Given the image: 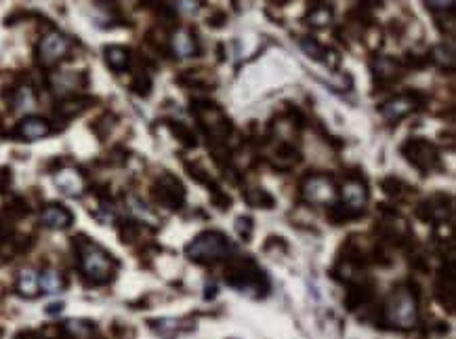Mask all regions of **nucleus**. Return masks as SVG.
Returning <instances> with one entry per match:
<instances>
[{
    "mask_svg": "<svg viewBox=\"0 0 456 339\" xmlns=\"http://www.w3.org/2000/svg\"><path fill=\"white\" fill-rule=\"evenodd\" d=\"M192 112L198 118L200 129L208 135V138L221 142L232 133L230 118L225 116V112L217 104H212L208 99H194L192 101Z\"/></svg>",
    "mask_w": 456,
    "mask_h": 339,
    "instance_id": "obj_1",
    "label": "nucleus"
},
{
    "mask_svg": "<svg viewBox=\"0 0 456 339\" xmlns=\"http://www.w3.org/2000/svg\"><path fill=\"white\" fill-rule=\"evenodd\" d=\"M81 265H83V272L91 283H108L114 276V267L116 261L95 242L85 240L81 247Z\"/></svg>",
    "mask_w": 456,
    "mask_h": 339,
    "instance_id": "obj_2",
    "label": "nucleus"
},
{
    "mask_svg": "<svg viewBox=\"0 0 456 339\" xmlns=\"http://www.w3.org/2000/svg\"><path fill=\"white\" fill-rule=\"evenodd\" d=\"M230 251H232V242L221 232H202L185 249L187 257L198 263H210V261L223 259Z\"/></svg>",
    "mask_w": 456,
    "mask_h": 339,
    "instance_id": "obj_3",
    "label": "nucleus"
},
{
    "mask_svg": "<svg viewBox=\"0 0 456 339\" xmlns=\"http://www.w3.org/2000/svg\"><path fill=\"white\" fill-rule=\"evenodd\" d=\"M385 320L396 329H412L419 320V306L416 297L408 289H398L387 306H385Z\"/></svg>",
    "mask_w": 456,
    "mask_h": 339,
    "instance_id": "obj_4",
    "label": "nucleus"
},
{
    "mask_svg": "<svg viewBox=\"0 0 456 339\" xmlns=\"http://www.w3.org/2000/svg\"><path fill=\"white\" fill-rule=\"evenodd\" d=\"M225 281L230 283L234 289L238 291H246L251 293L253 289H257V295H261V283L265 285V276H263V270H259L255 265V261L251 259H240L236 261L230 272L225 274Z\"/></svg>",
    "mask_w": 456,
    "mask_h": 339,
    "instance_id": "obj_5",
    "label": "nucleus"
},
{
    "mask_svg": "<svg viewBox=\"0 0 456 339\" xmlns=\"http://www.w3.org/2000/svg\"><path fill=\"white\" fill-rule=\"evenodd\" d=\"M301 194L312 205H335L337 202V185L328 175H310L301 185Z\"/></svg>",
    "mask_w": 456,
    "mask_h": 339,
    "instance_id": "obj_6",
    "label": "nucleus"
},
{
    "mask_svg": "<svg viewBox=\"0 0 456 339\" xmlns=\"http://www.w3.org/2000/svg\"><path fill=\"white\" fill-rule=\"evenodd\" d=\"M402 154L406 156L408 163H412L419 171L427 173L431 171L433 167H437L439 163V154H437V148L427 142V140H421V138H412L408 140L404 146H402Z\"/></svg>",
    "mask_w": 456,
    "mask_h": 339,
    "instance_id": "obj_7",
    "label": "nucleus"
},
{
    "mask_svg": "<svg viewBox=\"0 0 456 339\" xmlns=\"http://www.w3.org/2000/svg\"><path fill=\"white\" fill-rule=\"evenodd\" d=\"M423 104V97L421 93L416 91H408V93H400L391 99H387L381 108H378V112H381V116L389 122H398L402 120L404 116H408L410 112H414L416 108H421Z\"/></svg>",
    "mask_w": 456,
    "mask_h": 339,
    "instance_id": "obj_8",
    "label": "nucleus"
},
{
    "mask_svg": "<svg viewBox=\"0 0 456 339\" xmlns=\"http://www.w3.org/2000/svg\"><path fill=\"white\" fill-rule=\"evenodd\" d=\"M67 53H69V40L59 32L47 34L38 44V61L47 67H53L55 63H59Z\"/></svg>",
    "mask_w": 456,
    "mask_h": 339,
    "instance_id": "obj_9",
    "label": "nucleus"
},
{
    "mask_svg": "<svg viewBox=\"0 0 456 339\" xmlns=\"http://www.w3.org/2000/svg\"><path fill=\"white\" fill-rule=\"evenodd\" d=\"M370 70H372L374 83L385 89L387 85H394L404 76L406 67L402 65V61H396V59L385 57V55H378L370 61Z\"/></svg>",
    "mask_w": 456,
    "mask_h": 339,
    "instance_id": "obj_10",
    "label": "nucleus"
},
{
    "mask_svg": "<svg viewBox=\"0 0 456 339\" xmlns=\"http://www.w3.org/2000/svg\"><path fill=\"white\" fill-rule=\"evenodd\" d=\"M341 196H343V207L349 209L353 215H357L368 200V188H366L364 179L349 177L341 188Z\"/></svg>",
    "mask_w": 456,
    "mask_h": 339,
    "instance_id": "obj_11",
    "label": "nucleus"
},
{
    "mask_svg": "<svg viewBox=\"0 0 456 339\" xmlns=\"http://www.w3.org/2000/svg\"><path fill=\"white\" fill-rule=\"evenodd\" d=\"M156 198L162 202L164 207L171 209H179L185 200V190L181 185V181L173 175H162L158 188H156Z\"/></svg>",
    "mask_w": 456,
    "mask_h": 339,
    "instance_id": "obj_12",
    "label": "nucleus"
},
{
    "mask_svg": "<svg viewBox=\"0 0 456 339\" xmlns=\"http://www.w3.org/2000/svg\"><path fill=\"white\" fill-rule=\"evenodd\" d=\"M171 51L179 57V59H187V57H196L200 53L198 40L189 30H177L171 36Z\"/></svg>",
    "mask_w": 456,
    "mask_h": 339,
    "instance_id": "obj_13",
    "label": "nucleus"
},
{
    "mask_svg": "<svg viewBox=\"0 0 456 339\" xmlns=\"http://www.w3.org/2000/svg\"><path fill=\"white\" fill-rule=\"evenodd\" d=\"M49 133H51V124L44 118H38V116H28L17 126V135L22 140H28V142L42 140V138H47Z\"/></svg>",
    "mask_w": 456,
    "mask_h": 339,
    "instance_id": "obj_14",
    "label": "nucleus"
},
{
    "mask_svg": "<svg viewBox=\"0 0 456 339\" xmlns=\"http://www.w3.org/2000/svg\"><path fill=\"white\" fill-rule=\"evenodd\" d=\"M55 183L67 196H81L85 192V179L76 169H61L55 175Z\"/></svg>",
    "mask_w": 456,
    "mask_h": 339,
    "instance_id": "obj_15",
    "label": "nucleus"
},
{
    "mask_svg": "<svg viewBox=\"0 0 456 339\" xmlns=\"http://www.w3.org/2000/svg\"><path fill=\"white\" fill-rule=\"evenodd\" d=\"M85 81H87V76L81 72H59L53 76L51 85H53V91L57 95H67L76 89H81L85 85Z\"/></svg>",
    "mask_w": 456,
    "mask_h": 339,
    "instance_id": "obj_16",
    "label": "nucleus"
},
{
    "mask_svg": "<svg viewBox=\"0 0 456 339\" xmlns=\"http://www.w3.org/2000/svg\"><path fill=\"white\" fill-rule=\"evenodd\" d=\"M40 220H42V224H44L47 228L63 230V228H67V226L71 224L74 215H71L65 207H61V205H49V207L42 211Z\"/></svg>",
    "mask_w": 456,
    "mask_h": 339,
    "instance_id": "obj_17",
    "label": "nucleus"
},
{
    "mask_svg": "<svg viewBox=\"0 0 456 339\" xmlns=\"http://www.w3.org/2000/svg\"><path fill=\"white\" fill-rule=\"evenodd\" d=\"M103 55H105V63L112 67L114 72H124L126 67H128V63H130V53H128V49H124V47H120V44L105 47Z\"/></svg>",
    "mask_w": 456,
    "mask_h": 339,
    "instance_id": "obj_18",
    "label": "nucleus"
},
{
    "mask_svg": "<svg viewBox=\"0 0 456 339\" xmlns=\"http://www.w3.org/2000/svg\"><path fill=\"white\" fill-rule=\"evenodd\" d=\"M427 59H429L431 63H435L437 67H441V70H448V72L454 70V49H452L450 44H446V42L431 47Z\"/></svg>",
    "mask_w": 456,
    "mask_h": 339,
    "instance_id": "obj_19",
    "label": "nucleus"
},
{
    "mask_svg": "<svg viewBox=\"0 0 456 339\" xmlns=\"http://www.w3.org/2000/svg\"><path fill=\"white\" fill-rule=\"evenodd\" d=\"M301 160V154L290 146V144H280L273 158H271V165L280 171H288L290 167H294L296 163Z\"/></svg>",
    "mask_w": 456,
    "mask_h": 339,
    "instance_id": "obj_20",
    "label": "nucleus"
},
{
    "mask_svg": "<svg viewBox=\"0 0 456 339\" xmlns=\"http://www.w3.org/2000/svg\"><path fill=\"white\" fill-rule=\"evenodd\" d=\"M244 198L251 207H257V209H271L273 207V196L265 190V188H248L244 192Z\"/></svg>",
    "mask_w": 456,
    "mask_h": 339,
    "instance_id": "obj_21",
    "label": "nucleus"
},
{
    "mask_svg": "<svg viewBox=\"0 0 456 339\" xmlns=\"http://www.w3.org/2000/svg\"><path fill=\"white\" fill-rule=\"evenodd\" d=\"M19 293L26 295V297H34L38 295L40 291V283H38V274L34 272V270H24V272L19 274Z\"/></svg>",
    "mask_w": 456,
    "mask_h": 339,
    "instance_id": "obj_22",
    "label": "nucleus"
},
{
    "mask_svg": "<svg viewBox=\"0 0 456 339\" xmlns=\"http://www.w3.org/2000/svg\"><path fill=\"white\" fill-rule=\"evenodd\" d=\"M38 283H40V289L44 293H49V295L59 293L63 289V281H61V276L55 272V270H47V272H42L38 276Z\"/></svg>",
    "mask_w": 456,
    "mask_h": 339,
    "instance_id": "obj_23",
    "label": "nucleus"
},
{
    "mask_svg": "<svg viewBox=\"0 0 456 339\" xmlns=\"http://www.w3.org/2000/svg\"><path fill=\"white\" fill-rule=\"evenodd\" d=\"M332 22V9L326 5H318L310 15H307V24L312 28H326Z\"/></svg>",
    "mask_w": 456,
    "mask_h": 339,
    "instance_id": "obj_24",
    "label": "nucleus"
},
{
    "mask_svg": "<svg viewBox=\"0 0 456 339\" xmlns=\"http://www.w3.org/2000/svg\"><path fill=\"white\" fill-rule=\"evenodd\" d=\"M169 126H171V131L177 135V140H179L185 148H196V146H198L196 135H194V131H192L187 124H183V122H171Z\"/></svg>",
    "mask_w": 456,
    "mask_h": 339,
    "instance_id": "obj_25",
    "label": "nucleus"
},
{
    "mask_svg": "<svg viewBox=\"0 0 456 339\" xmlns=\"http://www.w3.org/2000/svg\"><path fill=\"white\" fill-rule=\"evenodd\" d=\"M298 44H301L303 53L310 55L312 59H318V61H320V57H322V53H324V49H326V47H322V44H320L316 38H312V36L301 38V40H298Z\"/></svg>",
    "mask_w": 456,
    "mask_h": 339,
    "instance_id": "obj_26",
    "label": "nucleus"
},
{
    "mask_svg": "<svg viewBox=\"0 0 456 339\" xmlns=\"http://www.w3.org/2000/svg\"><path fill=\"white\" fill-rule=\"evenodd\" d=\"M381 185H383L385 194H389V196H402V192H404V188H406V183L400 181L398 177H385Z\"/></svg>",
    "mask_w": 456,
    "mask_h": 339,
    "instance_id": "obj_27",
    "label": "nucleus"
},
{
    "mask_svg": "<svg viewBox=\"0 0 456 339\" xmlns=\"http://www.w3.org/2000/svg\"><path fill=\"white\" fill-rule=\"evenodd\" d=\"M320 61H322V63L328 67V70H337L339 63H341V55H339L335 49H324V53H322Z\"/></svg>",
    "mask_w": 456,
    "mask_h": 339,
    "instance_id": "obj_28",
    "label": "nucleus"
},
{
    "mask_svg": "<svg viewBox=\"0 0 456 339\" xmlns=\"http://www.w3.org/2000/svg\"><path fill=\"white\" fill-rule=\"evenodd\" d=\"M133 91H135L137 95H149V91H151V81H149V76H147V74H139V76L133 81Z\"/></svg>",
    "mask_w": 456,
    "mask_h": 339,
    "instance_id": "obj_29",
    "label": "nucleus"
},
{
    "mask_svg": "<svg viewBox=\"0 0 456 339\" xmlns=\"http://www.w3.org/2000/svg\"><path fill=\"white\" fill-rule=\"evenodd\" d=\"M34 106V97L30 89H22L17 99H15V110H30Z\"/></svg>",
    "mask_w": 456,
    "mask_h": 339,
    "instance_id": "obj_30",
    "label": "nucleus"
},
{
    "mask_svg": "<svg viewBox=\"0 0 456 339\" xmlns=\"http://www.w3.org/2000/svg\"><path fill=\"white\" fill-rule=\"evenodd\" d=\"M236 232H238L244 240H251V236H253V220H251V217H238V222H236Z\"/></svg>",
    "mask_w": 456,
    "mask_h": 339,
    "instance_id": "obj_31",
    "label": "nucleus"
},
{
    "mask_svg": "<svg viewBox=\"0 0 456 339\" xmlns=\"http://www.w3.org/2000/svg\"><path fill=\"white\" fill-rule=\"evenodd\" d=\"M83 108H85L83 101H69V104H63V106L59 108V112H61L63 116H74V114H81Z\"/></svg>",
    "mask_w": 456,
    "mask_h": 339,
    "instance_id": "obj_32",
    "label": "nucleus"
},
{
    "mask_svg": "<svg viewBox=\"0 0 456 339\" xmlns=\"http://www.w3.org/2000/svg\"><path fill=\"white\" fill-rule=\"evenodd\" d=\"M187 169H189V175H192L196 181H200V183H208V185H210V179H208V175H206V171H204L202 167H192V165H187Z\"/></svg>",
    "mask_w": 456,
    "mask_h": 339,
    "instance_id": "obj_33",
    "label": "nucleus"
},
{
    "mask_svg": "<svg viewBox=\"0 0 456 339\" xmlns=\"http://www.w3.org/2000/svg\"><path fill=\"white\" fill-rule=\"evenodd\" d=\"M429 7L433 11H452L454 0H429Z\"/></svg>",
    "mask_w": 456,
    "mask_h": 339,
    "instance_id": "obj_34",
    "label": "nucleus"
},
{
    "mask_svg": "<svg viewBox=\"0 0 456 339\" xmlns=\"http://www.w3.org/2000/svg\"><path fill=\"white\" fill-rule=\"evenodd\" d=\"M67 331L74 333V335H87L89 333V326H85L81 320H67Z\"/></svg>",
    "mask_w": 456,
    "mask_h": 339,
    "instance_id": "obj_35",
    "label": "nucleus"
},
{
    "mask_svg": "<svg viewBox=\"0 0 456 339\" xmlns=\"http://www.w3.org/2000/svg\"><path fill=\"white\" fill-rule=\"evenodd\" d=\"M225 24H227V15H225L223 11H217L214 15L208 17V26H210V28H223Z\"/></svg>",
    "mask_w": 456,
    "mask_h": 339,
    "instance_id": "obj_36",
    "label": "nucleus"
}]
</instances>
